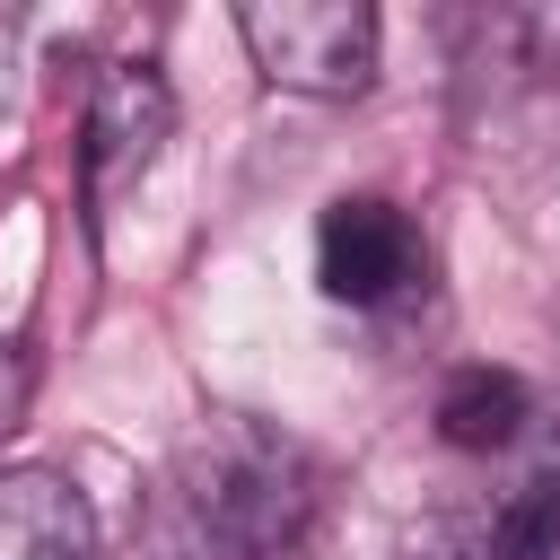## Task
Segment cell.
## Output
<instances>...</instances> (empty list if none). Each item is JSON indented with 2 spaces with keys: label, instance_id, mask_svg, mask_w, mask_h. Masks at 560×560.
Instances as JSON below:
<instances>
[{
  "label": "cell",
  "instance_id": "obj_1",
  "mask_svg": "<svg viewBox=\"0 0 560 560\" xmlns=\"http://www.w3.org/2000/svg\"><path fill=\"white\" fill-rule=\"evenodd\" d=\"M324 464L254 411H210L158 472L131 560H289L315 534Z\"/></svg>",
  "mask_w": 560,
  "mask_h": 560
},
{
  "label": "cell",
  "instance_id": "obj_2",
  "mask_svg": "<svg viewBox=\"0 0 560 560\" xmlns=\"http://www.w3.org/2000/svg\"><path fill=\"white\" fill-rule=\"evenodd\" d=\"M236 35H245L254 70L289 96L350 105L376 79V9L368 0H245Z\"/></svg>",
  "mask_w": 560,
  "mask_h": 560
},
{
  "label": "cell",
  "instance_id": "obj_3",
  "mask_svg": "<svg viewBox=\"0 0 560 560\" xmlns=\"http://www.w3.org/2000/svg\"><path fill=\"white\" fill-rule=\"evenodd\" d=\"M175 140V88L158 61H114L88 96V140H79V166H88V201H114L131 192L158 149Z\"/></svg>",
  "mask_w": 560,
  "mask_h": 560
},
{
  "label": "cell",
  "instance_id": "obj_4",
  "mask_svg": "<svg viewBox=\"0 0 560 560\" xmlns=\"http://www.w3.org/2000/svg\"><path fill=\"white\" fill-rule=\"evenodd\" d=\"M315 280L341 306H394L420 280V228L385 201V192H350L324 210L315 228Z\"/></svg>",
  "mask_w": 560,
  "mask_h": 560
},
{
  "label": "cell",
  "instance_id": "obj_5",
  "mask_svg": "<svg viewBox=\"0 0 560 560\" xmlns=\"http://www.w3.org/2000/svg\"><path fill=\"white\" fill-rule=\"evenodd\" d=\"M0 560H96V516L52 464L0 472Z\"/></svg>",
  "mask_w": 560,
  "mask_h": 560
},
{
  "label": "cell",
  "instance_id": "obj_6",
  "mask_svg": "<svg viewBox=\"0 0 560 560\" xmlns=\"http://www.w3.org/2000/svg\"><path fill=\"white\" fill-rule=\"evenodd\" d=\"M525 411H534V394H525L516 368H455L438 385V438L455 455H499L525 429Z\"/></svg>",
  "mask_w": 560,
  "mask_h": 560
},
{
  "label": "cell",
  "instance_id": "obj_7",
  "mask_svg": "<svg viewBox=\"0 0 560 560\" xmlns=\"http://www.w3.org/2000/svg\"><path fill=\"white\" fill-rule=\"evenodd\" d=\"M481 560H560V481H525L481 525Z\"/></svg>",
  "mask_w": 560,
  "mask_h": 560
},
{
  "label": "cell",
  "instance_id": "obj_8",
  "mask_svg": "<svg viewBox=\"0 0 560 560\" xmlns=\"http://www.w3.org/2000/svg\"><path fill=\"white\" fill-rule=\"evenodd\" d=\"M411 560H481V534H472V525H429V534L411 542Z\"/></svg>",
  "mask_w": 560,
  "mask_h": 560
},
{
  "label": "cell",
  "instance_id": "obj_9",
  "mask_svg": "<svg viewBox=\"0 0 560 560\" xmlns=\"http://www.w3.org/2000/svg\"><path fill=\"white\" fill-rule=\"evenodd\" d=\"M18 420H26V359L0 341V438H9Z\"/></svg>",
  "mask_w": 560,
  "mask_h": 560
},
{
  "label": "cell",
  "instance_id": "obj_10",
  "mask_svg": "<svg viewBox=\"0 0 560 560\" xmlns=\"http://www.w3.org/2000/svg\"><path fill=\"white\" fill-rule=\"evenodd\" d=\"M9 61H18V18L0 9V96H9Z\"/></svg>",
  "mask_w": 560,
  "mask_h": 560
}]
</instances>
